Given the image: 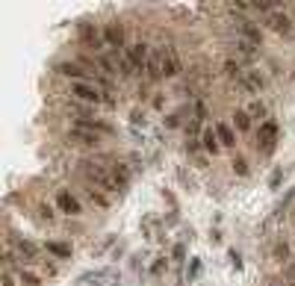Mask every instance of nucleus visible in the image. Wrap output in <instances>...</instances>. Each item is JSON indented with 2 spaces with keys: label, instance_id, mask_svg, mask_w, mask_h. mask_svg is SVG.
Masks as SVG:
<instances>
[{
  "label": "nucleus",
  "instance_id": "1",
  "mask_svg": "<svg viewBox=\"0 0 295 286\" xmlns=\"http://www.w3.org/2000/svg\"><path fill=\"white\" fill-rule=\"evenodd\" d=\"M80 169H83V174L95 183V189H101V192H121L118 183L112 180V174H109L101 162H80Z\"/></svg>",
  "mask_w": 295,
  "mask_h": 286
},
{
  "label": "nucleus",
  "instance_id": "2",
  "mask_svg": "<svg viewBox=\"0 0 295 286\" xmlns=\"http://www.w3.org/2000/svg\"><path fill=\"white\" fill-rule=\"evenodd\" d=\"M278 121L275 118H269V121H263L260 124V133H257V145L263 148V153H272L275 151V145H278Z\"/></svg>",
  "mask_w": 295,
  "mask_h": 286
},
{
  "label": "nucleus",
  "instance_id": "3",
  "mask_svg": "<svg viewBox=\"0 0 295 286\" xmlns=\"http://www.w3.org/2000/svg\"><path fill=\"white\" fill-rule=\"evenodd\" d=\"M71 95L80 103H86V106H98V103L104 101L101 89L98 86H89V83H71Z\"/></svg>",
  "mask_w": 295,
  "mask_h": 286
},
{
  "label": "nucleus",
  "instance_id": "4",
  "mask_svg": "<svg viewBox=\"0 0 295 286\" xmlns=\"http://www.w3.org/2000/svg\"><path fill=\"white\" fill-rule=\"evenodd\" d=\"M159 56H162V77H165V80H168V77H177V74H180V56H177V51H174V48H162Z\"/></svg>",
  "mask_w": 295,
  "mask_h": 286
},
{
  "label": "nucleus",
  "instance_id": "5",
  "mask_svg": "<svg viewBox=\"0 0 295 286\" xmlns=\"http://www.w3.org/2000/svg\"><path fill=\"white\" fill-rule=\"evenodd\" d=\"M56 207H59L65 216H80V210H83V207H80V201L71 195L68 189H62V192L56 195Z\"/></svg>",
  "mask_w": 295,
  "mask_h": 286
},
{
  "label": "nucleus",
  "instance_id": "6",
  "mask_svg": "<svg viewBox=\"0 0 295 286\" xmlns=\"http://www.w3.org/2000/svg\"><path fill=\"white\" fill-rule=\"evenodd\" d=\"M71 142H77V145H83V148H98L101 145V136L92 133V130H83V127H71Z\"/></svg>",
  "mask_w": 295,
  "mask_h": 286
},
{
  "label": "nucleus",
  "instance_id": "7",
  "mask_svg": "<svg viewBox=\"0 0 295 286\" xmlns=\"http://www.w3.org/2000/svg\"><path fill=\"white\" fill-rule=\"evenodd\" d=\"M127 56H130V62L136 65V71H145V65H148V56H151V48H148L145 42H136V45L127 51Z\"/></svg>",
  "mask_w": 295,
  "mask_h": 286
},
{
  "label": "nucleus",
  "instance_id": "8",
  "mask_svg": "<svg viewBox=\"0 0 295 286\" xmlns=\"http://www.w3.org/2000/svg\"><path fill=\"white\" fill-rule=\"evenodd\" d=\"M80 38H83L86 48H95V51L104 45V33H101L98 27H92V24H83V27H80Z\"/></svg>",
  "mask_w": 295,
  "mask_h": 286
},
{
  "label": "nucleus",
  "instance_id": "9",
  "mask_svg": "<svg viewBox=\"0 0 295 286\" xmlns=\"http://www.w3.org/2000/svg\"><path fill=\"white\" fill-rule=\"evenodd\" d=\"M145 77H148L151 83L162 80V56H159V51H151V56H148V65H145Z\"/></svg>",
  "mask_w": 295,
  "mask_h": 286
},
{
  "label": "nucleus",
  "instance_id": "10",
  "mask_svg": "<svg viewBox=\"0 0 295 286\" xmlns=\"http://www.w3.org/2000/svg\"><path fill=\"white\" fill-rule=\"evenodd\" d=\"M266 27H269V30H275V33H280V35H286L289 30H292V21L283 15V12H275V15L266 18Z\"/></svg>",
  "mask_w": 295,
  "mask_h": 286
},
{
  "label": "nucleus",
  "instance_id": "11",
  "mask_svg": "<svg viewBox=\"0 0 295 286\" xmlns=\"http://www.w3.org/2000/svg\"><path fill=\"white\" fill-rule=\"evenodd\" d=\"M104 42L106 45H112L115 51H121V45H124V27L121 24H109V27H104Z\"/></svg>",
  "mask_w": 295,
  "mask_h": 286
},
{
  "label": "nucleus",
  "instance_id": "12",
  "mask_svg": "<svg viewBox=\"0 0 295 286\" xmlns=\"http://www.w3.org/2000/svg\"><path fill=\"white\" fill-rule=\"evenodd\" d=\"M56 71H59L62 77H74V83H83L80 77H89L86 68L80 65V62H59V65H56Z\"/></svg>",
  "mask_w": 295,
  "mask_h": 286
},
{
  "label": "nucleus",
  "instance_id": "13",
  "mask_svg": "<svg viewBox=\"0 0 295 286\" xmlns=\"http://www.w3.org/2000/svg\"><path fill=\"white\" fill-rule=\"evenodd\" d=\"M109 56L115 59V68H118V74H121V77H133V74H136V65L130 62V56H127V53H121V51H112Z\"/></svg>",
  "mask_w": 295,
  "mask_h": 286
},
{
  "label": "nucleus",
  "instance_id": "14",
  "mask_svg": "<svg viewBox=\"0 0 295 286\" xmlns=\"http://www.w3.org/2000/svg\"><path fill=\"white\" fill-rule=\"evenodd\" d=\"M80 283H92V286H115L112 283V277L104 274V271H86L83 277H80Z\"/></svg>",
  "mask_w": 295,
  "mask_h": 286
},
{
  "label": "nucleus",
  "instance_id": "15",
  "mask_svg": "<svg viewBox=\"0 0 295 286\" xmlns=\"http://www.w3.org/2000/svg\"><path fill=\"white\" fill-rule=\"evenodd\" d=\"M201 148L207 153H219L222 151V142H219V136H216V130H204V136H201Z\"/></svg>",
  "mask_w": 295,
  "mask_h": 286
},
{
  "label": "nucleus",
  "instance_id": "16",
  "mask_svg": "<svg viewBox=\"0 0 295 286\" xmlns=\"http://www.w3.org/2000/svg\"><path fill=\"white\" fill-rule=\"evenodd\" d=\"M109 174H112V180L118 183V189H127V180H130V169H127L124 162H115V166H109Z\"/></svg>",
  "mask_w": 295,
  "mask_h": 286
},
{
  "label": "nucleus",
  "instance_id": "17",
  "mask_svg": "<svg viewBox=\"0 0 295 286\" xmlns=\"http://www.w3.org/2000/svg\"><path fill=\"white\" fill-rule=\"evenodd\" d=\"M239 35H242V42H251V45H257V48L263 45V33L254 24H242V27H239Z\"/></svg>",
  "mask_w": 295,
  "mask_h": 286
},
{
  "label": "nucleus",
  "instance_id": "18",
  "mask_svg": "<svg viewBox=\"0 0 295 286\" xmlns=\"http://www.w3.org/2000/svg\"><path fill=\"white\" fill-rule=\"evenodd\" d=\"M257 51H260V48H257V45H251V42H242V38L236 42V53L242 56L245 62H254V59H257Z\"/></svg>",
  "mask_w": 295,
  "mask_h": 286
},
{
  "label": "nucleus",
  "instance_id": "19",
  "mask_svg": "<svg viewBox=\"0 0 295 286\" xmlns=\"http://www.w3.org/2000/svg\"><path fill=\"white\" fill-rule=\"evenodd\" d=\"M233 124H236L239 133H248V130H251V115H248V109H236V112H233Z\"/></svg>",
  "mask_w": 295,
  "mask_h": 286
},
{
  "label": "nucleus",
  "instance_id": "20",
  "mask_svg": "<svg viewBox=\"0 0 295 286\" xmlns=\"http://www.w3.org/2000/svg\"><path fill=\"white\" fill-rule=\"evenodd\" d=\"M216 136H219V142H222L225 148H233V142H236V136H233V130H230L227 124H216Z\"/></svg>",
  "mask_w": 295,
  "mask_h": 286
},
{
  "label": "nucleus",
  "instance_id": "21",
  "mask_svg": "<svg viewBox=\"0 0 295 286\" xmlns=\"http://www.w3.org/2000/svg\"><path fill=\"white\" fill-rule=\"evenodd\" d=\"M15 248L21 251V257H27V260H35V257H38V248H35L33 242H27V239L15 242Z\"/></svg>",
  "mask_w": 295,
  "mask_h": 286
},
{
  "label": "nucleus",
  "instance_id": "22",
  "mask_svg": "<svg viewBox=\"0 0 295 286\" xmlns=\"http://www.w3.org/2000/svg\"><path fill=\"white\" fill-rule=\"evenodd\" d=\"M83 195H86L92 203H98V207H109V198H104V192H101V189H92V186H89Z\"/></svg>",
  "mask_w": 295,
  "mask_h": 286
},
{
  "label": "nucleus",
  "instance_id": "23",
  "mask_svg": "<svg viewBox=\"0 0 295 286\" xmlns=\"http://www.w3.org/2000/svg\"><path fill=\"white\" fill-rule=\"evenodd\" d=\"M48 251L56 254V257H71V245H62V242H48Z\"/></svg>",
  "mask_w": 295,
  "mask_h": 286
},
{
  "label": "nucleus",
  "instance_id": "24",
  "mask_svg": "<svg viewBox=\"0 0 295 286\" xmlns=\"http://www.w3.org/2000/svg\"><path fill=\"white\" fill-rule=\"evenodd\" d=\"M283 286H295V260L283 266Z\"/></svg>",
  "mask_w": 295,
  "mask_h": 286
},
{
  "label": "nucleus",
  "instance_id": "25",
  "mask_svg": "<svg viewBox=\"0 0 295 286\" xmlns=\"http://www.w3.org/2000/svg\"><path fill=\"white\" fill-rule=\"evenodd\" d=\"M248 115H251V118H260V121H269V118H266V106H263L260 101H254L251 106H248Z\"/></svg>",
  "mask_w": 295,
  "mask_h": 286
},
{
  "label": "nucleus",
  "instance_id": "26",
  "mask_svg": "<svg viewBox=\"0 0 295 286\" xmlns=\"http://www.w3.org/2000/svg\"><path fill=\"white\" fill-rule=\"evenodd\" d=\"M225 71H227V74H230V77H233V80H236V83L242 80V68H239V62H233V59H227V62H225Z\"/></svg>",
  "mask_w": 295,
  "mask_h": 286
},
{
  "label": "nucleus",
  "instance_id": "27",
  "mask_svg": "<svg viewBox=\"0 0 295 286\" xmlns=\"http://www.w3.org/2000/svg\"><path fill=\"white\" fill-rule=\"evenodd\" d=\"M245 80L254 86V89H263V86H266V77H263L260 71H248V74H245Z\"/></svg>",
  "mask_w": 295,
  "mask_h": 286
},
{
  "label": "nucleus",
  "instance_id": "28",
  "mask_svg": "<svg viewBox=\"0 0 295 286\" xmlns=\"http://www.w3.org/2000/svg\"><path fill=\"white\" fill-rule=\"evenodd\" d=\"M275 257H278L280 263H289V245L286 242H278L275 245Z\"/></svg>",
  "mask_w": 295,
  "mask_h": 286
},
{
  "label": "nucleus",
  "instance_id": "29",
  "mask_svg": "<svg viewBox=\"0 0 295 286\" xmlns=\"http://www.w3.org/2000/svg\"><path fill=\"white\" fill-rule=\"evenodd\" d=\"M233 171H236L239 177H248V162H245L242 156H236V159H233Z\"/></svg>",
  "mask_w": 295,
  "mask_h": 286
},
{
  "label": "nucleus",
  "instance_id": "30",
  "mask_svg": "<svg viewBox=\"0 0 295 286\" xmlns=\"http://www.w3.org/2000/svg\"><path fill=\"white\" fill-rule=\"evenodd\" d=\"M180 118H183V112H172V115L165 118V127H168V130H174V127H180Z\"/></svg>",
  "mask_w": 295,
  "mask_h": 286
},
{
  "label": "nucleus",
  "instance_id": "31",
  "mask_svg": "<svg viewBox=\"0 0 295 286\" xmlns=\"http://www.w3.org/2000/svg\"><path fill=\"white\" fill-rule=\"evenodd\" d=\"M198 130H201V121H198V118H189V121H186V136H195Z\"/></svg>",
  "mask_w": 295,
  "mask_h": 286
},
{
  "label": "nucleus",
  "instance_id": "32",
  "mask_svg": "<svg viewBox=\"0 0 295 286\" xmlns=\"http://www.w3.org/2000/svg\"><path fill=\"white\" fill-rule=\"evenodd\" d=\"M21 283L35 286V283H38V277H35V274H30V271H21Z\"/></svg>",
  "mask_w": 295,
  "mask_h": 286
},
{
  "label": "nucleus",
  "instance_id": "33",
  "mask_svg": "<svg viewBox=\"0 0 295 286\" xmlns=\"http://www.w3.org/2000/svg\"><path fill=\"white\" fill-rule=\"evenodd\" d=\"M165 269H168V260H156V263H154V269H151V271H154V274H162Z\"/></svg>",
  "mask_w": 295,
  "mask_h": 286
},
{
  "label": "nucleus",
  "instance_id": "34",
  "mask_svg": "<svg viewBox=\"0 0 295 286\" xmlns=\"http://www.w3.org/2000/svg\"><path fill=\"white\" fill-rule=\"evenodd\" d=\"M3 286H15V277H12V271H3Z\"/></svg>",
  "mask_w": 295,
  "mask_h": 286
},
{
  "label": "nucleus",
  "instance_id": "35",
  "mask_svg": "<svg viewBox=\"0 0 295 286\" xmlns=\"http://www.w3.org/2000/svg\"><path fill=\"white\" fill-rule=\"evenodd\" d=\"M41 219H45V221H53V210H51V207H41Z\"/></svg>",
  "mask_w": 295,
  "mask_h": 286
},
{
  "label": "nucleus",
  "instance_id": "36",
  "mask_svg": "<svg viewBox=\"0 0 295 286\" xmlns=\"http://www.w3.org/2000/svg\"><path fill=\"white\" fill-rule=\"evenodd\" d=\"M165 106V98L162 95H154V109H162Z\"/></svg>",
  "mask_w": 295,
  "mask_h": 286
},
{
  "label": "nucleus",
  "instance_id": "37",
  "mask_svg": "<svg viewBox=\"0 0 295 286\" xmlns=\"http://www.w3.org/2000/svg\"><path fill=\"white\" fill-rule=\"evenodd\" d=\"M269 286H280V283H278V280H272V283H269Z\"/></svg>",
  "mask_w": 295,
  "mask_h": 286
}]
</instances>
